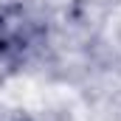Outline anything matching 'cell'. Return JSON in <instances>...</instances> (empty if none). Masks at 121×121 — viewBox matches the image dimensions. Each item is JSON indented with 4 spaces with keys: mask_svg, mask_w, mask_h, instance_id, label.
Masks as SVG:
<instances>
[{
    "mask_svg": "<svg viewBox=\"0 0 121 121\" xmlns=\"http://www.w3.org/2000/svg\"><path fill=\"white\" fill-rule=\"evenodd\" d=\"M37 42V23L23 3H0V59H20Z\"/></svg>",
    "mask_w": 121,
    "mask_h": 121,
    "instance_id": "1",
    "label": "cell"
}]
</instances>
